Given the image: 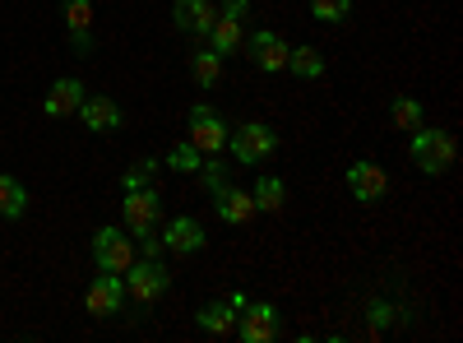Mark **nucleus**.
<instances>
[{"instance_id": "obj_8", "label": "nucleus", "mask_w": 463, "mask_h": 343, "mask_svg": "<svg viewBox=\"0 0 463 343\" xmlns=\"http://www.w3.org/2000/svg\"><path fill=\"white\" fill-rule=\"evenodd\" d=\"M61 14H65V33H70V47L74 56H93V0H61Z\"/></svg>"}, {"instance_id": "obj_26", "label": "nucleus", "mask_w": 463, "mask_h": 343, "mask_svg": "<svg viewBox=\"0 0 463 343\" xmlns=\"http://www.w3.org/2000/svg\"><path fill=\"white\" fill-rule=\"evenodd\" d=\"M153 172H158V163H153V158H139V167H130V172L121 176V186H126V190H144V186L153 181Z\"/></svg>"}, {"instance_id": "obj_28", "label": "nucleus", "mask_w": 463, "mask_h": 343, "mask_svg": "<svg viewBox=\"0 0 463 343\" xmlns=\"http://www.w3.org/2000/svg\"><path fill=\"white\" fill-rule=\"evenodd\" d=\"M222 14H232V19H241V24H246V14H250V0H222Z\"/></svg>"}, {"instance_id": "obj_9", "label": "nucleus", "mask_w": 463, "mask_h": 343, "mask_svg": "<svg viewBox=\"0 0 463 343\" xmlns=\"http://www.w3.org/2000/svg\"><path fill=\"white\" fill-rule=\"evenodd\" d=\"M121 307H126V279L98 270V279H93L89 292H84V311H89V316H116Z\"/></svg>"}, {"instance_id": "obj_27", "label": "nucleus", "mask_w": 463, "mask_h": 343, "mask_svg": "<svg viewBox=\"0 0 463 343\" xmlns=\"http://www.w3.org/2000/svg\"><path fill=\"white\" fill-rule=\"evenodd\" d=\"M366 320H371L375 334H384V329H390V320H394V307H390V301H371V307H366Z\"/></svg>"}, {"instance_id": "obj_17", "label": "nucleus", "mask_w": 463, "mask_h": 343, "mask_svg": "<svg viewBox=\"0 0 463 343\" xmlns=\"http://www.w3.org/2000/svg\"><path fill=\"white\" fill-rule=\"evenodd\" d=\"M195 325L213 338H227L232 329H237V307H232V301H209V307L195 311Z\"/></svg>"}, {"instance_id": "obj_3", "label": "nucleus", "mask_w": 463, "mask_h": 343, "mask_svg": "<svg viewBox=\"0 0 463 343\" xmlns=\"http://www.w3.org/2000/svg\"><path fill=\"white\" fill-rule=\"evenodd\" d=\"M227 148H232V158L237 163H264V158H274L279 154V135H274V126H264V121H246V126H237L227 135Z\"/></svg>"}, {"instance_id": "obj_19", "label": "nucleus", "mask_w": 463, "mask_h": 343, "mask_svg": "<svg viewBox=\"0 0 463 343\" xmlns=\"http://www.w3.org/2000/svg\"><path fill=\"white\" fill-rule=\"evenodd\" d=\"M28 209V186L10 172H0V218H24Z\"/></svg>"}, {"instance_id": "obj_25", "label": "nucleus", "mask_w": 463, "mask_h": 343, "mask_svg": "<svg viewBox=\"0 0 463 343\" xmlns=\"http://www.w3.org/2000/svg\"><path fill=\"white\" fill-rule=\"evenodd\" d=\"M200 181H204V190L209 195H218V190L227 186V163H218V154H209L204 163H200V172H195Z\"/></svg>"}, {"instance_id": "obj_14", "label": "nucleus", "mask_w": 463, "mask_h": 343, "mask_svg": "<svg viewBox=\"0 0 463 343\" xmlns=\"http://www.w3.org/2000/svg\"><path fill=\"white\" fill-rule=\"evenodd\" d=\"M74 117H80L93 135H111V130H121V107H116L111 98H102V93H98V98H84Z\"/></svg>"}, {"instance_id": "obj_7", "label": "nucleus", "mask_w": 463, "mask_h": 343, "mask_svg": "<svg viewBox=\"0 0 463 343\" xmlns=\"http://www.w3.org/2000/svg\"><path fill=\"white\" fill-rule=\"evenodd\" d=\"M158 237H163V251H172V255H200V251L209 246L204 223H200V218H190V214H176V218H167Z\"/></svg>"}, {"instance_id": "obj_1", "label": "nucleus", "mask_w": 463, "mask_h": 343, "mask_svg": "<svg viewBox=\"0 0 463 343\" xmlns=\"http://www.w3.org/2000/svg\"><path fill=\"white\" fill-rule=\"evenodd\" d=\"M121 279H126V297H135L139 307H153V301L167 297V288H172V270L158 255H135V264Z\"/></svg>"}, {"instance_id": "obj_18", "label": "nucleus", "mask_w": 463, "mask_h": 343, "mask_svg": "<svg viewBox=\"0 0 463 343\" xmlns=\"http://www.w3.org/2000/svg\"><path fill=\"white\" fill-rule=\"evenodd\" d=\"M250 200H255V214H283L288 205V186L279 176H260L255 190H250Z\"/></svg>"}, {"instance_id": "obj_11", "label": "nucleus", "mask_w": 463, "mask_h": 343, "mask_svg": "<svg viewBox=\"0 0 463 343\" xmlns=\"http://www.w3.org/2000/svg\"><path fill=\"white\" fill-rule=\"evenodd\" d=\"M347 190H353V200L375 205V200H384V190H390V176H384V167H380V163L362 158V163L347 167Z\"/></svg>"}, {"instance_id": "obj_15", "label": "nucleus", "mask_w": 463, "mask_h": 343, "mask_svg": "<svg viewBox=\"0 0 463 343\" xmlns=\"http://www.w3.org/2000/svg\"><path fill=\"white\" fill-rule=\"evenodd\" d=\"M213 5L209 0H176L172 5V24L181 28V33H190V37H209V28H213Z\"/></svg>"}, {"instance_id": "obj_22", "label": "nucleus", "mask_w": 463, "mask_h": 343, "mask_svg": "<svg viewBox=\"0 0 463 343\" xmlns=\"http://www.w3.org/2000/svg\"><path fill=\"white\" fill-rule=\"evenodd\" d=\"M200 163H204V154H200V148L190 144V139H176V144H172V154H167V167H172V172L195 176V172H200Z\"/></svg>"}, {"instance_id": "obj_2", "label": "nucleus", "mask_w": 463, "mask_h": 343, "mask_svg": "<svg viewBox=\"0 0 463 343\" xmlns=\"http://www.w3.org/2000/svg\"><path fill=\"white\" fill-rule=\"evenodd\" d=\"M412 163L427 172V176H440L454 167V135L440 130V126H417L412 130Z\"/></svg>"}, {"instance_id": "obj_13", "label": "nucleus", "mask_w": 463, "mask_h": 343, "mask_svg": "<svg viewBox=\"0 0 463 343\" xmlns=\"http://www.w3.org/2000/svg\"><path fill=\"white\" fill-rule=\"evenodd\" d=\"M209 47L227 61V56H241L246 52V24L232 19V14H213V28H209Z\"/></svg>"}, {"instance_id": "obj_16", "label": "nucleus", "mask_w": 463, "mask_h": 343, "mask_svg": "<svg viewBox=\"0 0 463 343\" xmlns=\"http://www.w3.org/2000/svg\"><path fill=\"white\" fill-rule=\"evenodd\" d=\"M213 205H218V218H222L227 227H246V223L255 218L250 190H237V186H222L218 195H213Z\"/></svg>"}, {"instance_id": "obj_20", "label": "nucleus", "mask_w": 463, "mask_h": 343, "mask_svg": "<svg viewBox=\"0 0 463 343\" xmlns=\"http://www.w3.org/2000/svg\"><path fill=\"white\" fill-rule=\"evenodd\" d=\"M288 70L297 74V80H320V74H325V56L316 47H292L288 52Z\"/></svg>"}, {"instance_id": "obj_21", "label": "nucleus", "mask_w": 463, "mask_h": 343, "mask_svg": "<svg viewBox=\"0 0 463 343\" xmlns=\"http://www.w3.org/2000/svg\"><path fill=\"white\" fill-rule=\"evenodd\" d=\"M190 74H195V84H200V89H213V84L222 80V56H218L213 47L195 52V61H190Z\"/></svg>"}, {"instance_id": "obj_12", "label": "nucleus", "mask_w": 463, "mask_h": 343, "mask_svg": "<svg viewBox=\"0 0 463 343\" xmlns=\"http://www.w3.org/2000/svg\"><path fill=\"white\" fill-rule=\"evenodd\" d=\"M89 93H84V80H74V74H65V80H56L52 89H47V98H43V111L52 121H65V117H74L80 111V102H84Z\"/></svg>"}, {"instance_id": "obj_4", "label": "nucleus", "mask_w": 463, "mask_h": 343, "mask_svg": "<svg viewBox=\"0 0 463 343\" xmlns=\"http://www.w3.org/2000/svg\"><path fill=\"white\" fill-rule=\"evenodd\" d=\"M93 264L102 274H126L135 264V237L121 227H98L93 233Z\"/></svg>"}, {"instance_id": "obj_6", "label": "nucleus", "mask_w": 463, "mask_h": 343, "mask_svg": "<svg viewBox=\"0 0 463 343\" xmlns=\"http://www.w3.org/2000/svg\"><path fill=\"white\" fill-rule=\"evenodd\" d=\"M227 121L218 117V111L209 107V102H200V107H190V126H185V139L200 148V154L209 158V154H222L227 148Z\"/></svg>"}, {"instance_id": "obj_10", "label": "nucleus", "mask_w": 463, "mask_h": 343, "mask_svg": "<svg viewBox=\"0 0 463 343\" xmlns=\"http://www.w3.org/2000/svg\"><path fill=\"white\" fill-rule=\"evenodd\" d=\"M246 52H250V61L264 70V74H283L288 70V43H283V37L279 33H269V28H260V33H250L246 37Z\"/></svg>"}, {"instance_id": "obj_5", "label": "nucleus", "mask_w": 463, "mask_h": 343, "mask_svg": "<svg viewBox=\"0 0 463 343\" xmlns=\"http://www.w3.org/2000/svg\"><path fill=\"white\" fill-rule=\"evenodd\" d=\"M279 329H283V316H279L274 301H246V307L237 311V329L232 334H237L241 343H274Z\"/></svg>"}, {"instance_id": "obj_24", "label": "nucleus", "mask_w": 463, "mask_h": 343, "mask_svg": "<svg viewBox=\"0 0 463 343\" xmlns=\"http://www.w3.org/2000/svg\"><path fill=\"white\" fill-rule=\"evenodd\" d=\"M353 14V0H311V19L320 24H343Z\"/></svg>"}, {"instance_id": "obj_23", "label": "nucleus", "mask_w": 463, "mask_h": 343, "mask_svg": "<svg viewBox=\"0 0 463 343\" xmlns=\"http://www.w3.org/2000/svg\"><path fill=\"white\" fill-rule=\"evenodd\" d=\"M390 121H394V130H408L412 135L421 126V102L417 98H394L390 102Z\"/></svg>"}]
</instances>
